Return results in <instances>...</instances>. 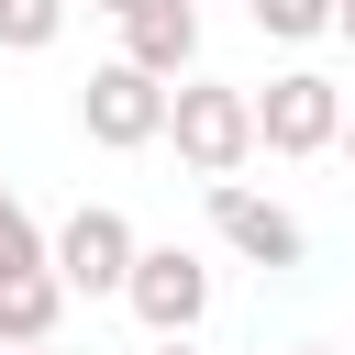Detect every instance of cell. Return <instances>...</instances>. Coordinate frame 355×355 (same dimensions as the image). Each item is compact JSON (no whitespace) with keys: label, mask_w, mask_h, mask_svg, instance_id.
Wrapping results in <instances>:
<instances>
[{"label":"cell","mask_w":355,"mask_h":355,"mask_svg":"<svg viewBox=\"0 0 355 355\" xmlns=\"http://www.w3.org/2000/svg\"><path fill=\"white\" fill-rule=\"evenodd\" d=\"M166 133L200 178H233L255 155V89H222V78H178L166 89Z\"/></svg>","instance_id":"6da1fadb"},{"label":"cell","mask_w":355,"mask_h":355,"mask_svg":"<svg viewBox=\"0 0 355 355\" xmlns=\"http://www.w3.org/2000/svg\"><path fill=\"white\" fill-rule=\"evenodd\" d=\"M44 277H55L67 300H122V277H133V222H122L111 200H89V211L44 244Z\"/></svg>","instance_id":"7a4b0ae2"},{"label":"cell","mask_w":355,"mask_h":355,"mask_svg":"<svg viewBox=\"0 0 355 355\" xmlns=\"http://www.w3.org/2000/svg\"><path fill=\"white\" fill-rule=\"evenodd\" d=\"M333 133H344V89H333L322 67H288V78L255 89V144H266V155H322Z\"/></svg>","instance_id":"3957f363"},{"label":"cell","mask_w":355,"mask_h":355,"mask_svg":"<svg viewBox=\"0 0 355 355\" xmlns=\"http://www.w3.org/2000/svg\"><path fill=\"white\" fill-rule=\"evenodd\" d=\"M122 300H133V322H144L155 344H166V333H200V311H211V266H200L189 244H133Z\"/></svg>","instance_id":"277c9868"},{"label":"cell","mask_w":355,"mask_h":355,"mask_svg":"<svg viewBox=\"0 0 355 355\" xmlns=\"http://www.w3.org/2000/svg\"><path fill=\"white\" fill-rule=\"evenodd\" d=\"M78 122H89V144H111V155H133V144H155L166 133V78H144V67H89V89H78Z\"/></svg>","instance_id":"5b68a950"},{"label":"cell","mask_w":355,"mask_h":355,"mask_svg":"<svg viewBox=\"0 0 355 355\" xmlns=\"http://www.w3.org/2000/svg\"><path fill=\"white\" fill-rule=\"evenodd\" d=\"M211 233H222L244 266H300V255H311V233H300L277 200H255L244 178H211Z\"/></svg>","instance_id":"8992f818"},{"label":"cell","mask_w":355,"mask_h":355,"mask_svg":"<svg viewBox=\"0 0 355 355\" xmlns=\"http://www.w3.org/2000/svg\"><path fill=\"white\" fill-rule=\"evenodd\" d=\"M122 67H144V78H189L200 67V0H133L122 11Z\"/></svg>","instance_id":"52a82bcc"},{"label":"cell","mask_w":355,"mask_h":355,"mask_svg":"<svg viewBox=\"0 0 355 355\" xmlns=\"http://www.w3.org/2000/svg\"><path fill=\"white\" fill-rule=\"evenodd\" d=\"M55 322H67V288L33 266V277H0V344H55Z\"/></svg>","instance_id":"ba28073f"},{"label":"cell","mask_w":355,"mask_h":355,"mask_svg":"<svg viewBox=\"0 0 355 355\" xmlns=\"http://www.w3.org/2000/svg\"><path fill=\"white\" fill-rule=\"evenodd\" d=\"M55 33H67V0H0V44L11 55H44Z\"/></svg>","instance_id":"9c48e42d"},{"label":"cell","mask_w":355,"mask_h":355,"mask_svg":"<svg viewBox=\"0 0 355 355\" xmlns=\"http://www.w3.org/2000/svg\"><path fill=\"white\" fill-rule=\"evenodd\" d=\"M255 11V33H277V44H311V33H333V0H244Z\"/></svg>","instance_id":"30bf717a"},{"label":"cell","mask_w":355,"mask_h":355,"mask_svg":"<svg viewBox=\"0 0 355 355\" xmlns=\"http://www.w3.org/2000/svg\"><path fill=\"white\" fill-rule=\"evenodd\" d=\"M33 266H44V233H33V211L0 189V277H33Z\"/></svg>","instance_id":"8fae6325"},{"label":"cell","mask_w":355,"mask_h":355,"mask_svg":"<svg viewBox=\"0 0 355 355\" xmlns=\"http://www.w3.org/2000/svg\"><path fill=\"white\" fill-rule=\"evenodd\" d=\"M155 355H200V344H189V333H166V344H155Z\"/></svg>","instance_id":"7c38bea8"},{"label":"cell","mask_w":355,"mask_h":355,"mask_svg":"<svg viewBox=\"0 0 355 355\" xmlns=\"http://www.w3.org/2000/svg\"><path fill=\"white\" fill-rule=\"evenodd\" d=\"M333 33H344V44H355V0H344V11H333Z\"/></svg>","instance_id":"4fadbf2b"},{"label":"cell","mask_w":355,"mask_h":355,"mask_svg":"<svg viewBox=\"0 0 355 355\" xmlns=\"http://www.w3.org/2000/svg\"><path fill=\"white\" fill-rule=\"evenodd\" d=\"M0 355H67V344H0Z\"/></svg>","instance_id":"5bb4252c"},{"label":"cell","mask_w":355,"mask_h":355,"mask_svg":"<svg viewBox=\"0 0 355 355\" xmlns=\"http://www.w3.org/2000/svg\"><path fill=\"white\" fill-rule=\"evenodd\" d=\"M89 11H111V22H122V11H133V0H89Z\"/></svg>","instance_id":"9a60e30c"},{"label":"cell","mask_w":355,"mask_h":355,"mask_svg":"<svg viewBox=\"0 0 355 355\" xmlns=\"http://www.w3.org/2000/svg\"><path fill=\"white\" fill-rule=\"evenodd\" d=\"M333 144H344V155H355V122H344V133H333Z\"/></svg>","instance_id":"2e32d148"},{"label":"cell","mask_w":355,"mask_h":355,"mask_svg":"<svg viewBox=\"0 0 355 355\" xmlns=\"http://www.w3.org/2000/svg\"><path fill=\"white\" fill-rule=\"evenodd\" d=\"M300 355H322V344H300Z\"/></svg>","instance_id":"e0dca14e"},{"label":"cell","mask_w":355,"mask_h":355,"mask_svg":"<svg viewBox=\"0 0 355 355\" xmlns=\"http://www.w3.org/2000/svg\"><path fill=\"white\" fill-rule=\"evenodd\" d=\"M333 11H344V0H333Z\"/></svg>","instance_id":"ac0fdd59"}]
</instances>
